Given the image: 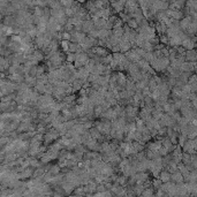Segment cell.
<instances>
[{"instance_id":"cell-1","label":"cell","mask_w":197,"mask_h":197,"mask_svg":"<svg viewBox=\"0 0 197 197\" xmlns=\"http://www.w3.org/2000/svg\"><path fill=\"white\" fill-rule=\"evenodd\" d=\"M182 151L183 152H188V153H196L197 150V140L193 138V140H187L186 143L182 145Z\"/></svg>"},{"instance_id":"cell-2","label":"cell","mask_w":197,"mask_h":197,"mask_svg":"<svg viewBox=\"0 0 197 197\" xmlns=\"http://www.w3.org/2000/svg\"><path fill=\"white\" fill-rule=\"evenodd\" d=\"M125 112H126V118L135 119L137 117L138 112H140V107L131 105V104H128V105L125 106Z\"/></svg>"},{"instance_id":"cell-3","label":"cell","mask_w":197,"mask_h":197,"mask_svg":"<svg viewBox=\"0 0 197 197\" xmlns=\"http://www.w3.org/2000/svg\"><path fill=\"white\" fill-rule=\"evenodd\" d=\"M123 54H125V57H126V58H127L130 62H137L140 59H142L140 55H137V54H136V52H135L133 49H130V50H129V51H127V52H125Z\"/></svg>"},{"instance_id":"cell-4","label":"cell","mask_w":197,"mask_h":197,"mask_svg":"<svg viewBox=\"0 0 197 197\" xmlns=\"http://www.w3.org/2000/svg\"><path fill=\"white\" fill-rule=\"evenodd\" d=\"M160 146H161V141L160 140H155L153 142L149 141L148 143H145V149L152 150V151H158L160 149Z\"/></svg>"},{"instance_id":"cell-5","label":"cell","mask_w":197,"mask_h":197,"mask_svg":"<svg viewBox=\"0 0 197 197\" xmlns=\"http://www.w3.org/2000/svg\"><path fill=\"white\" fill-rule=\"evenodd\" d=\"M60 187L62 188V190H64L65 195H72V193H73V190H74V188H75V187L70 183V182L65 181V180L60 183Z\"/></svg>"},{"instance_id":"cell-6","label":"cell","mask_w":197,"mask_h":197,"mask_svg":"<svg viewBox=\"0 0 197 197\" xmlns=\"http://www.w3.org/2000/svg\"><path fill=\"white\" fill-rule=\"evenodd\" d=\"M181 46H183L186 50H193V49H195V42H193L189 36H187L181 42Z\"/></svg>"},{"instance_id":"cell-7","label":"cell","mask_w":197,"mask_h":197,"mask_svg":"<svg viewBox=\"0 0 197 197\" xmlns=\"http://www.w3.org/2000/svg\"><path fill=\"white\" fill-rule=\"evenodd\" d=\"M89 74H90V72L87 69L85 66H82V67L77 68V79H81V80H83V81H87V77H88Z\"/></svg>"},{"instance_id":"cell-8","label":"cell","mask_w":197,"mask_h":197,"mask_svg":"<svg viewBox=\"0 0 197 197\" xmlns=\"http://www.w3.org/2000/svg\"><path fill=\"white\" fill-rule=\"evenodd\" d=\"M110 6H111L112 11H115L117 13L122 12V11H123V8H125V4H122V2H121V1H119V0H115V1L111 2V4H110Z\"/></svg>"},{"instance_id":"cell-9","label":"cell","mask_w":197,"mask_h":197,"mask_svg":"<svg viewBox=\"0 0 197 197\" xmlns=\"http://www.w3.org/2000/svg\"><path fill=\"white\" fill-rule=\"evenodd\" d=\"M181 42L182 39L176 35V36H173V37H168V44L167 46L170 47H175V46H180L181 45Z\"/></svg>"},{"instance_id":"cell-10","label":"cell","mask_w":197,"mask_h":197,"mask_svg":"<svg viewBox=\"0 0 197 197\" xmlns=\"http://www.w3.org/2000/svg\"><path fill=\"white\" fill-rule=\"evenodd\" d=\"M184 59H186V61H196V59H197L196 51H195L194 49H193V50H186Z\"/></svg>"},{"instance_id":"cell-11","label":"cell","mask_w":197,"mask_h":197,"mask_svg":"<svg viewBox=\"0 0 197 197\" xmlns=\"http://www.w3.org/2000/svg\"><path fill=\"white\" fill-rule=\"evenodd\" d=\"M92 28H95V26H93V22L91 21V19L84 20V21L82 22V31H83V32L88 34V32L91 30Z\"/></svg>"},{"instance_id":"cell-12","label":"cell","mask_w":197,"mask_h":197,"mask_svg":"<svg viewBox=\"0 0 197 197\" xmlns=\"http://www.w3.org/2000/svg\"><path fill=\"white\" fill-rule=\"evenodd\" d=\"M91 51L96 55H98V57H104V55H106L108 53L107 49L106 47H102V46H92Z\"/></svg>"},{"instance_id":"cell-13","label":"cell","mask_w":197,"mask_h":197,"mask_svg":"<svg viewBox=\"0 0 197 197\" xmlns=\"http://www.w3.org/2000/svg\"><path fill=\"white\" fill-rule=\"evenodd\" d=\"M166 29H167V27L165 26L161 21H156V23H155V30H156V32H157L158 35H164L166 32Z\"/></svg>"},{"instance_id":"cell-14","label":"cell","mask_w":197,"mask_h":197,"mask_svg":"<svg viewBox=\"0 0 197 197\" xmlns=\"http://www.w3.org/2000/svg\"><path fill=\"white\" fill-rule=\"evenodd\" d=\"M119 47H120V52L121 53H125L127 52V51H129L131 49V44L128 42V40H121L119 42Z\"/></svg>"},{"instance_id":"cell-15","label":"cell","mask_w":197,"mask_h":197,"mask_svg":"<svg viewBox=\"0 0 197 197\" xmlns=\"http://www.w3.org/2000/svg\"><path fill=\"white\" fill-rule=\"evenodd\" d=\"M75 57H76V60H79L82 62V65L85 66L88 62H89V57H88V54L85 52H81V53H75Z\"/></svg>"},{"instance_id":"cell-16","label":"cell","mask_w":197,"mask_h":197,"mask_svg":"<svg viewBox=\"0 0 197 197\" xmlns=\"http://www.w3.org/2000/svg\"><path fill=\"white\" fill-rule=\"evenodd\" d=\"M171 181H173L174 183H180L183 182V175L179 171H175L174 173L171 174Z\"/></svg>"},{"instance_id":"cell-17","label":"cell","mask_w":197,"mask_h":197,"mask_svg":"<svg viewBox=\"0 0 197 197\" xmlns=\"http://www.w3.org/2000/svg\"><path fill=\"white\" fill-rule=\"evenodd\" d=\"M158 178L160 179V181H161V182H167V181H170V180H171V173L163 168V170L160 171V173H159Z\"/></svg>"},{"instance_id":"cell-18","label":"cell","mask_w":197,"mask_h":197,"mask_svg":"<svg viewBox=\"0 0 197 197\" xmlns=\"http://www.w3.org/2000/svg\"><path fill=\"white\" fill-rule=\"evenodd\" d=\"M83 80L76 79L73 83H72V88H73V93H76L82 89V84H83Z\"/></svg>"},{"instance_id":"cell-19","label":"cell","mask_w":197,"mask_h":197,"mask_svg":"<svg viewBox=\"0 0 197 197\" xmlns=\"http://www.w3.org/2000/svg\"><path fill=\"white\" fill-rule=\"evenodd\" d=\"M111 35H112V30H108V29H105V28L98 30V38L99 39H106Z\"/></svg>"},{"instance_id":"cell-20","label":"cell","mask_w":197,"mask_h":197,"mask_svg":"<svg viewBox=\"0 0 197 197\" xmlns=\"http://www.w3.org/2000/svg\"><path fill=\"white\" fill-rule=\"evenodd\" d=\"M68 51L73 53H81L83 52V50L81 49V46L79 45V43H72L69 42V47H68Z\"/></svg>"},{"instance_id":"cell-21","label":"cell","mask_w":197,"mask_h":197,"mask_svg":"<svg viewBox=\"0 0 197 197\" xmlns=\"http://www.w3.org/2000/svg\"><path fill=\"white\" fill-rule=\"evenodd\" d=\"M153 195H155V189H153V187H152V186L144 188V189H143V191H142V194H141V196H144V197L153 196Z\"/></svg>"},{"instance_id":"cell-22","label":"cell","mask_w":197,"mask_h":197,"mask_svg":"<svg viewBox=\"0 0 197 197\" xmlns=\"http://www.w3.org/2000/svg\"><path fill=\"white\" fill-rule=\"evenodd\" d=\"M115 182H117L119 186H123V187H126V186H127V182H128V178L125 176L123 174H119L118 179H117Z\"/></svg>"},{"instance_id":"cell-23","label":"cell","mask_w":197,"mask_h":197,"mask_svg":"<svg viewBox=\"0 0 197 197\" xmlns=\"http://www.w3.org/2000/svg\"><path fill=\"white\" fill-rule=\"evenodd\" d=\"M112 34L114 36L119 37V38H121L122 35H123V28L122 27H113L112 28Z\"/></svg>"},{"instance_id":"cell-24","label":"cell","mask_w":197,"mask_h":197,"mask_svg":"<svg viewBox=\"0 0 197 197\" xmlns=\"http://www.w3.org/2000/svg\"><path fill=\"white\" fill-rule=\"evenodd\" d=\"M183 16H184V14H183V12H182V11H173V9H172V14H171L172 19L180 21V20H181Z\"/></svg>"},{"instance_id":"cell-25","label":"cell","mask_w":197,"mask_h":197,"mask_svg":"<svg viewBox=\"0 0 197 197\" xmlns=\"http://www.w3.org/2000/svg\"><path fill=\"white\" fill-rule=\"evenodd\" d=\"M34 90H36L39 95H43L45 92V84H43L40 82H36V84L34 85Z\"/></svg>"},{"instance_id":"cell-26","label":"cell","mask_w":197,"mask_h":197,"mask_svg":"<svg viewBox=\"0 0 197 197\" xmlns=\"http://www.w3.org/2000/svg\"><path fill=\"white\" fill-rule=\"evenodd\" d=\"M142 49L144 50L145 52H152L155 50V46L149 40H145L144 43H143V45H142Z\"/></svg>"},{"instance_id":"cell-27","label":"cell","mask_w":197,"mask_h":197,"mask_svg":"<svg viewBox=\"0 0 197 197\" xmlns=\"http://www.w3.org/2000/svg\"><path fill=\"white\" fill-rule=\"evenodd\" d=\"M76 98H77L76 93H70V95H66L65 98L62 99V102H65V103H74V102L76 100Z\"/></svg>"},{"instance_id":"cell-28","label":"cell","mask_w":197,"mask_h":197,"mask_svg":"<svg viewBox=\"0 0 197 197\" xmlns=\"http://www.w3.org/2000/svg\"><path fill=\"white\" fill-rule=\"evenodd\" d=\"M163 114H164V112L160 111V110H157V108H153L151 111V117L155 119V120H159V119L161 118Z\"/></svg>"},{"instance_id":"cell-29","label":"cell","mask_w":197,"mask_h":197,"mask_svg":"<svg viewBox=\"0 0 197 197\" xmlns=\"http://www.w3.org/2000/svg\"><path fill=\"white\" fill-rule=\"evenodd\" d=\"M32 54H34V57L38 60V61H42L44 58H45V55H44V53H43V51H40L39 49H35V51L32 52Z\"/></svg>"},{"instance_id":"cell-30","label":"cell","mask_w":197,"mask_h":197,"mask_svg":"<svg viewBox=\"0 0 197 197\" xmlns=\"http://www.w3.org/2000/svg\"><path fill=\"white\" fill-rule=\"evenodd\" d=\"M103 112H104V111H103L102 106L100 105H95V107H93V115H95V119H99L100 114H102Z\"/></svg>"},{"instance_id":"cell-31","label":"cell","mask_w":197,"mask_h":197,"mask_svg":"<svg viewBox=\"0 0 197 197\" xmlns=\"http://www.w3.org/2000/svg\"><path fill=\"white\" fill-rule=\"evenodd\" d=\"M72 195H76V196H83V195H85V194H84V190H83V186H77V187H75L74 190H73V193H72Z\"/></svg>"},{"instance_id":"cell-32","label":"cell","mask_w":197,"mask_h":197,"mask_svg":"<svg viewBox=\"0 0 197 197\" xmlns=\"http://www.w3.org/2000/svg\"><path fill=\"white\" fill-rule=\"evenodd\" d=\"M52 161V159H51V156L47 153V152H45L42 157H40V163L43 164V165H45V164H50Z\"/></svg>"},{"instance_id":"cell-33","label":"cell","mask_w":197,"mask_h":197,"mask_svg":"<svg viewBox=\"0 0 197 197\" xmlns=\"http://www.w3.org/2000/svg\"><path fill=\"white\" fill-rule=\"evenodd\" d=\"M59 46L62 49V51L65 53L69 52L68 51V47H69V40H65V39H61L60 43H59Z\"/></svg>"},{"instance_id":"cell-34","label":"cell","mask_w":197,"mask_h":197,"mask_svg":"<svg viewBox=\"0 0 197 197\" xmlns=\"http://www.w3.org/2000/svg\"><path fill=\"white\" fill-rule=\"evenodd\" d=\"M148 87H149L150 91H153V90L157 89V82L155 81L153 76H151V79L149 80V82H148Z\"/></svg>"},{"instance_id":"cell-35","label":"cell","mask_w":197,"mask_h":197,"mask_svg":"<svg viewBox=\"0 0 197 197\" xmlns=\"http://www.w3.org/2000/svg\"><path fill=\"white\" fill-rule=\"evenodd\" d=\"M75 60H76L75 53H73V52H67L66 53V62H70V64H73Z\"/></svg>"},{"instance_id":"cell-36","label":"cell","mask_w":197,"mask_h":197,"mask_svg":"<svg viewBox=\"0 0 197 197\" xmlns=\"http://www.w3.org/2000/svg\"><path fill=\"white\" fill-rule=\"evenodd\" d=\"M36 79H37V82H40V83H43V84H46V83H49V76H47V74H42L39 76H36Z\"/></svg>"},{"instance_id":"cell-37","label":"cell","mask_w":197,"mask_h":197,"mask_svg":"<svg viewBox=\"0 0 197 197\" xmlns=\"http://www.w3.org/2000/svg\"><path fill=\"white\" fill-rule=\"evenodd\" d=\"M142 58L144 59L146 62H149V64H150V62H151L153 59H155V55H153V53H152V52H145L144 55H143Z\"/></svg>"},{"instance_id":"cell-38","label":"cell","mask_w":197,"mask_h":197,"mask_svg":"<svg viewBox=\"0 0 197 197\" xmlns=\"http://www.w3.org/2000/svg\"><path fill=\"white\" fill-rule=\"evenodd\" d=\"M98 77H99V74L90 73V74L88 75V77H87V81H88V82H90V83H92V82H96V81L98 80Z\"/></svg>"},{"instance_id":"cell-39","label":"cell","mask_w":197,"mask_h":197,"mask_svg":"<svg viewBox=\"0 0 197 197\" xmlns=\"http://www.w3.org/2000/svg\"><path fill=\"white\" fill-rule=\"evenodd\" d=\"M161 181H160V179L159 178H155L152 181H151V186L153 187V189H158V188H160V186H161Z\"/></svg>"},{"instance_id":"cell-40","label":"cell","mask_w":197,"mask_h":197,"mask_svg":"<svg viewBox=\"0 0 197 197\" xmlns=\"http://www.w3.org/2000/svg\"><path fill=\"white\" fill-rule=\"evenodd\" d=\"M126 24L129 27L130 29H137V23H136V21H135V19H129L127 22H126Z\"/></svg>"},{"instance_id":"cell-41","label":"cell","mask_w":197,"mask_h":197,"mask_svg":"<svg viewBox=\"0 0 197 197\" xmlns=\"http://www.w3.org/2000/svg\"><path fill=\"white\" fill-rule=\"evenodd\" d=\"M119 17H120V20H121V21H122L123 23H126V22H127V21H128V20L130 19V17L128 16V14H127V13H125L123 11L119 13Z\"/></svg>"},{"instance_id":"cell-42","label":"cell","mask_w":197,"mask_h":197,"mask_svg":"<svg viewBox=\"0 0 197 197\" xmlns=\"http://www.w3.org/2000/svg\"><path fill=\"white\" fill-rule=\"evenodd\" d=\"M87 36H89V37H92V38H98V29H96V28H92L91 30L87 34Z\"/></svg>"},{"instance_id":"cell-43","label":"cell","mask_w":197,"mask_h":197,"mask_svg":"<svg viewBox=\"0 0 197 197\" xmlns=\"http://www.w3.org/2000/svg\"><path fill=\"white\" fill-rule=\"evenodd\" d=\"M159 43L160 44H164V45H166L167 46V44H168V37L164 34V35H159Z\"/></svg>"},{"instance_id":"cell-44","label":"cell","mask_w":197,"mask_h":197,"mask_svg":"<svg viewBox=\"0 0 197 197\" xmlns=\"http://www.w3.org/2000/svg\"><path fill=\"white\" fill-rule=\"evenodd\" d=\"M60 1V4H61V6L66 8V7H72V5H73V2H74V0H59Z\"/></svg>"},{"instance_id":"cell-45","label":"cell","mask_w":197,"mask_h":197,"mask_svg":"<svg viewBox=\"0 0 197 197\" xmlns=\"http://www.w3.org/2000/svg\"><path fill=\"white\" fill-rule=\"evenodd\" d=\"M46 72V66L45 65H37V75L36 76H39L42 74H44Z\"/></svg>"},{"instance_id":"cell-46","label":"cell","mask_w":197,"mask_h":197,"mask_svg":"<svg viewBox=\"0 0 197 197\" xmlns=\"http://www.w3.org/2000/svg\"><path fill=\"white\" fill-rule=\"evenodd\" d=\"M43 13H44V11H43L42 7H39V6H35L34 15H36V16H43Z\"/></svg>"},{"instance_id":"cell-47","label":"cell","mask_w":197,"mask_h":197,"mask_svg":"<svg viewBox=\"0 0 197 197\" xmlns=\"http://www.w3.org/2000/svg\"><path fill=\"white\" fill-rule=\"evenodd\" d=\"M52 91H53V85L51 83H46V84H45V92H44V93H46V95H52Z\"/></svg>"},{"instance_id":"cell-48","label":"cell","mask_w":197,"mask_h":197,"mask_svg":"<svg viewBox=\"0 0 197 197\" xmlns=\"http://www.w3.org/2000/svg\"><path fill=\"white\" fill-rule=\"evenodd\" d=\"M158 152H159V155H160V157H165L166 155H168V150H167L166 148H164L163 145L160 146V149L158 150Z\"/></svg>"},{"instance_id":"cell-49","label":"cell","mask_w":197,"mask_h":197,"mask_svg":"<svg viewBox=\"0 0 197 197\" xmlns=\"http://www.w3.org/2000/svg\"><path fill=\"white\" fill-rule=\"evenodd\" d=\"M64 12H65V15L67 17H72V16H74V12H73V9L70 8V7H66L64 8Z\"/></svg>"},{"instance_id":"cell-50","label":"cell","mask_w":197,"mask_h":197,"mask_svg":"<svg viewBox=\"0 0 197 197\" xmlns=\"http://www.w3.org/2000/svg\"><path fill=\"white\" fill-rule=\"evenodd\" d=\"M171 118L173 119L174 121H178L179 119L181 118V113H180V111H175V112L171 115Z\"/></svg>"},{"instance_id":"cell-51","label":"cell","mask_w":197,"mask_h":197,"mask_svg":"<svg viewBox=\"0 0 197 197\" xmlns=\"http://www.w3.org/2000/svg\"><path fill=\"white\" fill-rule=\"evenodd\" d=\"M61 39H65V40H69L70 39V32H68V31H62V34H61Z\"/></svg>"},{"instance_id":"cell-52","label":"cell","mask_w":197,"mask_h":197,"mask_svg":"<svg viewBox=\"0 0 197 197\" xmlns=\"http://www.w3.org/2000/svg\"><path fill=\"white\" fill-rule=\"evenodd\" d=\"M100 106H102V108H103V111H106V110H108L110 107H112V106L110 105V103L107 102V100H104L102 104H100Z\"/></svg>"},{"instance_id":"cell-53","label":"cell","mask_w":197,"mask_h":197,"mask_svg":"<svg viewBox=\"0 0 197 197\" xmlns=\"http://www.w3.org/2000/svg\"><path fill=\"white\" fill-rule=\"evenodd\" d=\"M64 91H65L66 95H70V93H73V88H72V84H68L67 87H65Z\"/></svg>"},{"instance_id":"cell-54","label":"cell","mask_w":197,"mask_h":197,"mask_svg":"<svg viewBox=\"0 0 197 197\" xmlns=\"http://www.w3.org/2000/svg\"><path fill=\"white\" fill-rule=\"evenodd\" d=\"M73 65H74V67H75V68H76V69H77V68H80V67H82V62H81V61H79V60H75V61H74V62H73Z\"/></svg>"},{"instance_id":"cell-55","label":"cell","mask_w":197,"mask_h":197,"mask_svg":"<svg viewBox=\"0 0 197 197\" xmlns=\"http://www.w3.org/2000/svg\"><path fill=\"white\" fill-rule=\"evenodd\" d=\"M190 87V91L191 92H196L197 90V83H194V84H189Z\"/></svg>"},{"instance_id":"cell-56","label":"cell","mask_w":197,"mask_h":197,"mask_svg":"<svg viewBox=\"0 0 197 197\" xmlns=\"http://www.w3.org/2000/svg\"><path fill=\"white\" fill-rule=\"evenodd\" d=\"M111 51H112V53L120 52V47H119V45H114V46H112V49H111Z\"/></svg>"}]
</instances>
